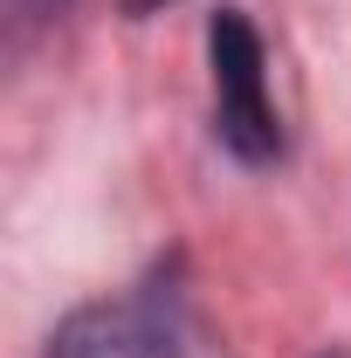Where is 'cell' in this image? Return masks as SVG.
Returning a JSON list of instances; mask_svg holds the SVG:
<instances>
[{
    "label": "cell",
    "instance_id": "cell-1",
    "mask_svg": "<svg viewBox=\"0 0 351 358\" xmlns=\"http://www.w3.org/2000/svg\"><path fill=\"white\" fill-rule=\"evenodd\" d=\"M207 55H214V124L220 145L248 166H268L282 152V124L268 103V62H262V35L241 14H214L207 28Z\"/></svg>",
    "mask_w": 351,
    "mask_h": 358
},
{
    "label": "cell",
    "instance_id": "cell-2",
    "mask_svg": "<svg viewBox=\"0 0 351 358\" xmlns=\"http://www.w3.org/2000/svg\"><path fill=\"white\" fill-rule=\"evenodd\" d=\"M48 358H179V324L152 296H110L83 303L55 324Z\"/></svg>",
    "mask_w": 351,
    "mask_h": 358
},
{
    "label": "cell",
    "instance_id": "cell-3",
    "mask_svg": "<svg viewBox=\"0 0 351 358\" xmlns=\"http://www.w3.org/2000/svg\"><path fill=\"white\" fill-rule=\"evenodd\" d=\"M131 7H145V0H131Z\"/></svg>",
    "mask_w": 351,
    "mask_h": 358
}]
</instances>
